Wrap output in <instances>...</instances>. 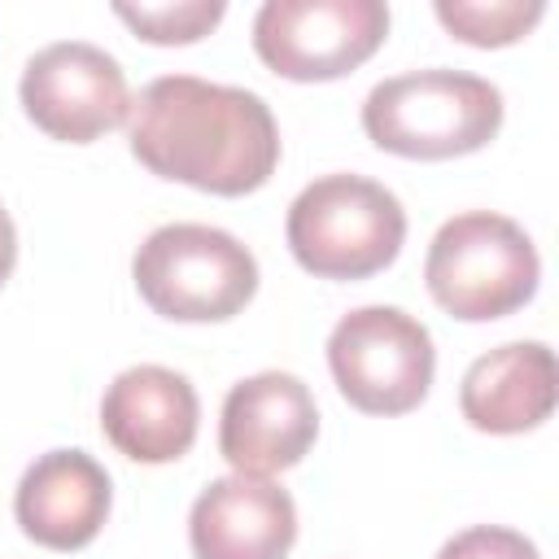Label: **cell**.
<instances>
[{"label":"cell","mask_w":559,"mask_h":559,"mask_svg":"<svg viewBox=\"0 0 559 559\" xmlns=\"http://www.w3.org/2000/svg\"><path fill=\"white\" fill-rule=\"evenodd\" d=\"M127 140L153 175L214 197L258 192L280 162L271 105L249 87L197 74H162L140 87L127 114Z\"/></svg>","instance_id":"1"},{"label":"cell","mask_w":559,"mask_h":559,"mask_svg":"<svg viewBox=\"0 0 559 559\" xmlns=\"http://www.w3.org/2000/svg\"><path fill=\"white\" fill-rule=\"evenodd\" d=\"M502 127V92L467 70H406L362 100V131L376 148L441 162L485 148Z\"/></svg>","instance_id":"2"},{"label":"cell","mask_w":559,"mask_h":559,"mask_svg":"<svg viewBox=\"0 0 559 559\" xmlns=\"http://www.w3.org/2000/svg\"><path fill=\"white\" fill-rule=\"evenodd\" d=\"M284 236L310 275L367 280L397 258L406 240V210L384 183L341 170L293 197Z\"/></svg>","instance_id":"3"},{"label":"cell","mask_w":559,"mask_h":559,"mask_svg":"<svg viewBox=\"0 0 559 559\" xmlns=\"http://www.w3.org/2000/svg\"><path fill=\"white\" fill-rule=\"evenodd\" d=\"M537 280L542 258L528 231L493 210H467L441 223L424 258L432 301L463 323H489L520 310L537 293Z\"/></svg>","instance_id":"4"},{"label":"cell","mask_w":559,"mask_h":559,"mask_svg":"<svg viewBox=\"0 0 559 559\" xmlns=\"http://www.w3.org/2000/svg\"><path fill=\"white\" fill-rule=\"evenodd\" d=\"M131 280L153 314L175 323H218L253 301L258 258L223 227L166 223L135 249Z\"/></svg>","instance_id":"5"},{"label":"cell","mask_w":559,"mask_h":559,"mask_svg":"<svg viewBox=\"0 0 559 559\" xmlns=\"http://www.w3.org/2000/svg\"><path fill=\"white\" fill-rule=\"evenodd\" d=\"M328 367L362 415H406L428 397L437 349L428 328L397 306H358L328 336Z\"/></svg>","instance_id":"6"},{"label":"cell","mask_w":559,"mask_h":559,"mask_svg":"<svg viewBox=\"0 0 559 559\" xmlns=\"http://www.w3.org/2000/svg\"><path fill=\"white\" fill-rule=\"evenodd\" d=\"M389 35L384 0H266L253 13V52L293 83L341 79Z\"/></svg>","instance_id":"7"},{"label":"cell","mask_w":559,"mask_h":559,"mask_svg":"<svg viewBox=\"0 0 559 559\" xmlns=\"http://www.w3.org/2000/svg\"><path fill=\"white\" fill-rule=\"evenodd\" d=\"M17 96L26 118L66 144H92L131 114L122 66L87 39H57L39 48L22 70Z\"/></svg>","instance_id":"8"},{"label":"cell","mask_w":559,"mask_h":559,"mask_svg":"<svg viewBox=\"0 0 559 559\" xmlns=\"http://www.w3.org/2000/svg\"><path fill=\"white\" fill-rule=\"evenodd\" d=\"M319 437V406L301 376L258 371L223 397L218 415V454L231 472L271 476L297 467Z\"/></svg>","instance_id":"9"},{"label":"cell","mask_w":559,"mask_h":559,"mask_svg":"<svg viewBox=\"0 0 559 559\" xmlns=\"http://www.w3.org/2000/svg\"><path fill=\"white\" fill-rule=\"evenodd\" d=\"M201 424V402L188 376L140 362L109 380L100 397V432L109 445L135 463H175L192 450Z\"/></svg>","instance_id":"10"},{"label":"cell","mask_w":559,"mask_h":559,"mask_svg":"<svg viewBox=\"0 0 559 559\" xmlns=\"http://www.w3.org/2000/svg\"><path fill=\"white\" fill-rule=\"evenodd\" d=\"M197 559H284L297 542V507L266 476H218L188 511Z\"/></svg>","instance_id":"11"},{"label":"cell","mask_w":559,"mask_h":559,"mask_svg":"<svg viewBox=\"0 0 559 559\" xmlns=\"http://www.w3.org/2000/svg\"><path fill=\"white\" fill-rule=\"evenodd\" d=\"M109 502V472L92 454L48 450L22 472L13 515L31 542L48 550H79L105 528Z\"/></svg>","instance_id":"12"},{"label":"cell","mask_w":559,"mask_h":559,"mask_svg":"<svg viewBox=\"0 0 559 559\" xmlns=\"http://www.w3.org/2000/svg\"><path fill=\"white\" fill-rule=\"evenodd\" d=\"M559 397L555 354L542 341H511L480 354L459 384V411L472 428L515 437L550 419Z\"/></svg>","instance_id":"13"},{"label":"cell","mask_w":559,"mask_h":559,"mask_svg":"<svg viewBox=\"0 0 559 559\" xmlns=\"http://www.w3.org/2000/svg\"><path fill=\"white\" fill-rule=\"evenodd\" d=\"M441 26L476 48H502L515 44L520 35H528L537 26V17L546 13L542 0H437L432 4Z\"/></svg>","instance_id":"14"},{"label":"cell","mask_w":559,"mask_h":559,"mask_svg":"<svg viewBox=\"0 0 559 559\" xmlns=\"http://www.w3.org/2000/svg\"><path fill=\"white\" fill-rule=\"evenodd\" d=\"M114 13L148 44H192L210 35L227 4L223 0H179V4H114Z\"/></svg>","instance_id":"15"},{"label":"cell","mask_w":559,"mask_h":559,"mask_svg":"<svg viewBox=\"0 0 559 559\" xmlns=\"http://www.w3.org/2000/svg\"><path fill=\"white\" fill-rule=\"evenodd\" d=\"M437 559H542L537 546L515 533V528H502V524H472L463 533H454Z\"/></svg>","instance_id":"16"},{"label":"cell","mask_w":559,"mask_h":559,"mask_svg":"<svg viewBox=\"0 0 559 559\" xmlns=\"http://www.w3.org/2000/svg\"><path fill=\"white\" fill-rule=\"evenodd\" d=\"M13 262H17V231H13L9 210L0 205V284L13 275Z\"/></svg>","instance_id":"17"}]
</instances>
